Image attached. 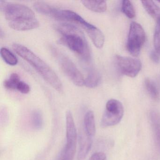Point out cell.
Returning a JSON list of instances; mask_svg holds the SVG:
<instances>
[{
	"mask_svg": "<svg viewBox=\"0 0 160 160\" xmlns=\"http://www.w3.org/2000/svg\"><path fill=\"white\" fill-rule=\"evenodd\" d=\"M146 12L153 19L157 21L160 18V8L152 1L141 2Z\"/></svg>",
	"mask_w": 160,
	"mask_h": 160,
	"instance_id": "cell-15",
	"label": "cell"
},
{
	"mask_svg": "<svg viewBox=\"0 0 160 160\" xmlns=\"http://www.w3.org/2000/svg\"><path fill=\"white\" fill-rule=\"evenodd\" d=\"M81 2L87 9L95 12H104L107 9L104 1H81Z\"/></svg>",
	"mask_w": 160,
	"mask_h": 160,
	"instance_id": "cell-13",
	"label": "cell"
},
{
	"mask_svg": "<svg viewBox=\"0 0 160 160\" xmlns=\"http://www.w3.org/2000/svg\"><path fill=\"white\" fill-rule=\"evenodd\" d=\"M84 129L86 134L91 137H93L96 132L94 113L92 111H88L84 117Z\"/></svg>",
	"mask_w": 160,
	"mask_h": 160,
	"instance_id": "cell-11",
	"label": "cell"
},
{
	"mask_svg": "<svg viewBox=\"0 0 160 160\" xmlns=\"http://www.w3.org/2000/svg\"><path fill=\"white\" fill-rule=\"evenodd\" d=\"M21 80L20 77L18 74L13 73L10 76L9 79H6L4 81L3 85L7 89L11 90H17L18 86Z\"/></svg>",
	"mask_w": 160,
	"mask_h": 160,
	"instance_id": "cell-19",
	"label": "cell"
},
{
	"mask_svg": "<svg viewBox=\"0 0 160 160\" xmlns=\"http://www.w3.org/2000/svg\"><path fill=\"white\" fill-rule=\"evenodd\" d=\"M17 90L24 94H27L30 91V88L27 83L24 81H20L17 88Z\"/></svg>",
	"mask_w": 160,
	"mask_h": 160,
	"instance_id": "cell-22",
	"label": "cell"
},
{
	"mask_svg": "<svg viewBox=\"0 0 160 160\" xmlns=\"http://www.w3.org/2000/svg\"><path fill=\"white\" fill-rule=\"evenodd\" d=\"M89 160H106V156L103 152H95L92 155Z\"/></svg>",
	"mask_w": 160,
	"mask_h": 160,
	"instance_id": "cell-23",
	"label": "cell"
},
{
	"mask_svg": "<svg viewBox=\"0 0 160 160\" xmlns=\"http://www.w3.org/2000/svg\"><path fill=\"white\" fill-rule=\"evenodd\" d=\"M124 114L122 103L116 99H110L106 105V109L101 120L103 128L116 125L120 122Z\"/></svg>",
	"mask_w": 160,
	"mask_h": 160,
	"instance_id": "cell-6",
	"label": "cell"
},
{
	"mask_svg": "<svg viewBox=\"0 0 160 160\" xmlns=\"http://www.w3.org/2000/svg\"><path fill=\"white\" fill-rule=\"evenodd\" d=\"M149 117L152 127L155 146L160 152V113L156 110H152Z\"/></svg>",
	"mask_w": 160,
	"mask_h": 160,
	"instance_id": "cell-9",
	"label": "cell"
},
{
	"mask_svg": "<svg viewBox=\"0 0 160 160\" xmlns=\"http://www.w3.org/2000/svg\"><path fill=\"white\" fill-rule=\"evenodd\" d=\"M56 29L61 35L60 43L77 54L85 62L90 61L89 46L84 33L78 28L72 24L64 23L57 25Z\"/></svg>",
	"mask_w": 160,
	"mask_h": 160,
	"instance_id": "cell-2",
	"label": "cell"
},
{
	"mask_svg": "<svg viewBox=\"0 0 160 160\" xmlns=\"http://www.w3.org/2000/svg\"><path fill=\"white\" fill-rule=\"evenodd\" d=\"M102 79L100 73L93 68H90L87 78L85 79V86L90 88H96Z\"/></svg>",
	"mask_w": 160,
	"mask_h": 160,
	"instance_id": "cell-12",
	"label": "cell"
},
{
	"mask_svg": "<svg viewBox=\"0 0 160 160\" xmlns=\"http://www.w3.org/2000/svg\"><path fill=\"white\" fill-rule=\"evenodd\" d=\"M156 21L157 24L153 36V45L155 51L160 55V18Z\"/></svg>",
	"mask_w": 160,
	"mask_h": 160,
	"instance_id": "cell-21",
	"label": "cell"
},
{
	"mask_svg": "<svg viewBox=\"0 0 160 160\" xmlns=\"http://www.w3.org/2000/svg\"><path fill=\"white\" fill-rule=\"evenodd\" d=\"M66 141L77 142L78 134L72 112L68 110L66 113Z\"/></svg>",
	"mask_w": 160,
	"mask_h": 160,
	"instance_id": "cell-10",
	"label": "cell"
},
{
	"mask_svg": "<svg viewBox=\"0 0 160 160\" xmlns=\"http://www.w3.org/2000/svg\"><path fill=\"white\" fill-rule=\"evenodd\" d=\"M159 56H160V55H159L155 50H154V51H152L151 53L150 57L151 59L153 62H155V63H158L159 62V60H160Z\"/></svg>",
	"mask_w": 160,
	"mask_h": 160,
	"instance_id": "cell-24",
	"label": "cell"
},
{
	"mask_svg": "<svg viewBox=\"0 0 160 160\" xmlns=\"http://www.w3.org/2000/svg\"><path fill=\"white\" fill-rule=\"evenodd\" d=\"M31 123L32 127L36 130H40L43 126V118L40 110H34L31 116Z\"/></svg>",
	"mask_w": 160,
	"mask_h": 160,
	"instance_id": "cell-18",
	"label": "cell"
},
{
	"mask_svg": "<svg viewBox=\"0 0 160 160\" xmlns=\"http://www.w3.org/2000/svg\"><path fill=\"white\" fill-rule=\"evenodd\" d=\"M0 9L13 29L23 31L34 29L40 26L33 11L26 5L1 1Z\"/></svg>",
	"mask_w": 160,
	"mask_h": 160,
	"instance_id": "cell-1",
	"label": "cell"
},
{
	"mask_svg": "<svg viewBox=\"0 0 160 160\" xmlns=\"http://www.w3.org/2000/svg\"><path fill=\"white\" fill-rule=\"evenodd\" d=\"M145 88L152 99L155 101H159L160 98V92L156 84L149 78L145 80Z\"/></svg>",
	"mask_w": 160,
	"mask_h": 160,
	"instance_id": "cell-16",
	"label": "cell"
},
{
	"mask_svg": "<svg viewBox=\"0 0 160 160\" xmlns=\"http://www.w3.org/2000/svg\"><path fill=\"white\" fill-rule=\"evenodd\" d=\"M12 48L15 52L28 62L53 88L60 93L63 91L60 79L54 71L39 57L22 45L14 43Z\"/></svg>",
	"mask_w": 160,
	"mask_h": 160,
	"instance_id": "cell-3",
	"label": "cell"
},
{
	"mask_svg": "<svg viewBox=\"0 0 160 160\" xmlns=\"http://www.w3.org/2000/svg\"><path fill=\"white\" fill-rule=\"evenodd\" d=\"M159 2H160V1H159Z\"/></svg>",
	"mask_w": 160,
	"mask_h": 160,
	"instance_id": "cell-25",
	"label": "cell"
},
{
	"mask_svg": "<svg viewBox=\"0 0 160 160\" xmlns=\"http://www.w3.org/2000/svg\"><path fill=\"white\" fill-rule=\"evenodd\" d=\"M1 56L5 62L11 66H14L18 62L17 57L8 48H2L1 49Z\"/></svg>",
	"mask_w": 160,
	"mask_h": 160,
	"instance_id": "cell-17",
	"label": "cell"
},
{
	"mask_svg": "<svg viewBox=\"0 0 160 160\" xmlns=\"http://www.w3.org/2000/svg\"><path fill=\"white\" fill-rule=\"evenodd\" d=\"M79 148L78 159L84 160L91 148L92 143V138L86 134L83 128L79 133Z\"/></svg>",
	"mask_w": 160,
	"mask_h": 160,
	"instance_id": "cell-8",
	"label": "cell"
},
{
	"mask_svg": "<svg viewBox=\"0 0 160 160\" xmlns=\"http://www.w3.org/2000/svg\"><path fill=\"white\" fill-rule=\"evenodd\" d=\"M116 61L120 72L129 77H136L141 70L142 64L141 62L137 59L117 56Z\"/></svg>",
	"mask_w": 160,
	"mask_h": 160,
	"instance_id": "cell-7",
	"label": "cell"
},
{
	"mask_svg": "<svg viewBox=\"0 0 160 160\" xmlns=\"http://www.w3.org/2000/svg\"><path fill=\"white\" fill-rule=\"evenodd\" d=\"M77 142H66L58 160H73L75 154Z\"/></svg>",
	"mask_w": 160,
	"mask_h": 160,
	"instance_id": "cell-14",
	"label": "cell"
},
{
	"mask_svg": "<svg viewBox=\"0 0 160 160\" xmlns=\"http://www.w3.org/2000/svg\"><path fill=\"white\" fill-rule=\"evenodd\" d=\"M146 33L142 26L135 22L130 25L127 43V49L133 57H137L146 41Z\"/></svg>",
	"mask_w": 160,
	"mask_h": 160,
	"instance_id": "cell-5",
	"label": "cell"
},
{
	"mask_svg": "<svg viewBox=\"0 0 160 160\" xmlns=\"http://www.w3.org/2000/svg\"><path fill=\"white\" fill-rule=\"evenodd\" d=\"M121 8L122 12L128 18L132 19L136 16L135 10L130 1H123L122 3Z\"/></svg>",
	"mask_w": 160,
	"mask_h": 160,
	"instance_id": "cell-20",
	"label": "cell"
},
{
	"mask_svg": "<svg viewBox=\"0 0 160 160\" xmlns=\"http://www.w3.org/2000/svg\"><path fill=\"white\" fill-rule=\"evenodd\" d=\"M51 53L56 59L63 73L78 87L85 86V78L74 62L57 48L51 47Z\"/></svg>",
	"mask_w": 160,
	"mask_h": 160,
	"instance_id": "cell-4",
	"label": "cell"
}]
</instances>
